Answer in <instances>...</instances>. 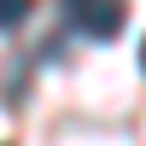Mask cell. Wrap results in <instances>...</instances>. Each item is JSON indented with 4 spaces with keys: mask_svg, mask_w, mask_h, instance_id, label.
Instances as JSON below:
<instances>
[{
    "mask_svg": "<svg viewBox=\"0 0 146 146\" xmlns=\"http://www.w3.org/2000/svg\"><path fill=\"white\" fill-rule=\"evenodd\" d=\"M64 18H70V29H82L88 41H111L129 12H123V0H64Z\"/></svg>",
    "mask_w": 146,
    "mask_h": 146,
    "instance_id": "obj_1",
    "label": "cell"
},
{
    "mask_svg": "<svg viewBox=\"0 0 146 146\" xmlns=\"http://www.w3.org/2000/svg\"><path fill=\"white\" fill-rule=\"evenodd\" d=\"M29 6L35 0H0V29H18V23L29 18Z\"/></svg>",
    "mask_w": 146,
    "mask_h": 146,
    "instance_id": "obj_2",
    "label": "cell"
},
{
    "mask_svg": "<svg viewBox=\"0 0 146 146\" xmlns=\"http://www.w3.org/2000/svg\"><path fill=\"white\" fill-rule=\"evenodd\" d=\"M140 64H146V41H140Z\"/></svg>",
    "mask_w": 146,
    "mask_h": 146,
    "instance_id": "obj_3",
    "label": "cell"
}]
</instances>
